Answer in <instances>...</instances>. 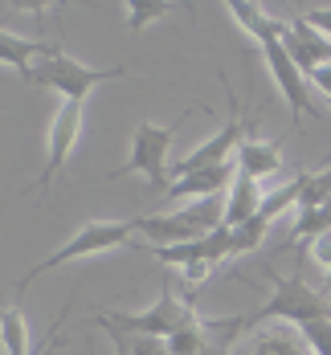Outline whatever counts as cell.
Returning <instances> with one entry per match:
<instances>
[{"label": "cell", "mask_w": 331, "mask_h": 355, "mask_svg": "<svg viewBox=\"0 0 331 355\" xmlns=\"http://www.w3.org/2000/svg\"><path fill=\"white\" fill-rule=\"evenodd\" d=\"M196 311H192V298L188 294H176V282L164 278L160 286V298L147 306V311H135V315H110V311H99V327H107L110 335H147V339H172L180 335L184 327H192Z\"/></svg>", "instance_id": "6da1fadb"}, {"label": "cell", "mask_w": 331, "mask_h": 355, "mask_svg": "<svg viewBox=\"0 0 331 355\" xmlns=\"http://www.w3.org/2000/svg\"><path fill=\"white\" fill-rule=\"evenodd\" d=\"M196 114V107H188L176 119V123H168V127H155V123H139L135 127V135H131V151H127V159L110 172V180H123V176H144L155 192H164L168 196V188H172V176H168V151H172V143L180 135V123H188Z\"/></svg>", "instance_id": "7a4b0ae2"}, {"label": "cell", "mask_w": 331, "mask_h": 355, "mask_svg": "<svg viewBox=\"0 0 331 355\" xmlns=\"http://www.w3.org/2000/svg\"><path fill=\"white\" fill-rule=\"evenodd\" d=\"M139 237H135V225L131 220H86L78 233H74L66 245L58 249V253H49L45 261H37L33 270L17 282V298L29 290V286L41 278V274H49V270H62L66 261H78V257H90V253H110V249H123V245H135Z\"/></svg>", "instance_id": "3957f363"}, {"label": "cell", "mask_w": 331, "mask_h": 355, "mask_svg": "<svg viewBox=\"0 0 331 355\" xmlns=\"http://www.w3.org/2000/svg\"><path fill=\"white\" fill-rule=\"evenodd\" d=\"M274 278V274H270ZM315 319H331V302L315 290V286L303 282V274L294 278H274V294L257 306L254 315H241L246 331H254L262 322H294V327H307Z\"/></svg>", "instance_id": "277c9868"}, {"label": "cell", "mask_w": 331, "mask_h": 355, "mask_svg": "<svg viewBox=\"0 0 331 355\" xmlns=\"http://www.w3.org/2000/svg\"><path fill=\"white\" fill-rule=\"evenodd\" d=\"M114 78H127V66H107V70H94V66H82L78 58H66V53H53L45 62H37L33 70L25 73L29 86H45V90H58L62 103H86V94L103 82H114Z\"/></svg>", "instance_id": "5b68a950"}, {"label": "cell", "mask_w": 331, "mask_h": 355, "mask_svg": "<svg viewBox=\"0 0 331 355\" xmlns=\"http://www.w3.org/2000/svg\"><path fill=\"white\" fill-rule=\"evenodd\" d=\"M221 86L229 90V114L221 123L217 135H209L205 143H196L188 155L172 159L168 164V176L180 180V176H192V172H205V168H217V164H237V147H241V131L250 123H241V103H237V90L229 86V78L221 73Z\"/></svg>", "instance_id": "8992f818"}, {"label": "cell", "mask_w": 331, "mask_h": 355, "mask_svg": "<svg viewBox=\"0 0 331 355\" xmlns=\"http://www.w3.org/2000/svg\"><path fill=\"white\" fill-rule=\"evenodd\" d=\"M78 135H82V103H62L58 114H53V127H49V159H45V172L25 192H45L49 188V180L70 164L74 147H78Z\"/></svg>", "instance_id": "52a82bcc"}, {"label": "cell", "mask_w": 331, "mask_h": 355, "mask_svg": "<svg viewBox=\"0 0 331 355\" xmlns=\"http://www.w3.org/2000/svg\"><path fill=\"white\" fill-rule=\"evenodd\" d=\"M262 58H266V66L274 73V86L282 90V98H287V107H291V123L298 127L303 114H315V110H311V98H307V73L294 66V58L282 49L278 37L262 41Z\"/></svg>", "instance_id": "ba28073f"}, {"label": "cell", "mask_w": 331, "mask_h": 355, "mask_svg": "<svg viewBox=\"0 0 331 355\" xmlns=\"http://www.w3.org/2000/svg\"><path fill=\"white\" fill-rule=\"evenodd\" d=\"M278 41H282V49L294 58V66L303 73H315V70H323V66H331V37H323L315 25H307L303 17L298 21H282Z\"/></svg>", "instance_id": "9c48e42d"}, {"label": "cell", "mask_w": 331, "mask_h": 355, "mask_svg": "<svg viewBox=\"0 0 331 355\" xmlns=\"http://www.w3.org/2000/svg\"><path fill=\"white\" fill-rule=\"evenodd\" d=\"M147 253H155V261L160 266H192V261H225V257H233V229H213L209 237H201V241H188V245H160V249H147Z\"/></svg>", "instance_id": "30bf717a"}, {"label": "cell", "mask_w": 331, "mask_h": 355, "mask_svg": "<svg viewBox=\"0 0 331 355\" xmlns=\"http://www.w3.org/2000/svg\"><path fill=\"white\" fill-rule=\"evenodd\" d=\"M237 180V164H217V168H205V172H192V176L172 180L168 188V205H180V200H209V196H225Z\"/></svg>", "instance_id": "8fae6325"}, {"label": "cell", "mask_w": 331, "mask_h": 355, "mask_svg": "<svg viewBox=\"0 0 331 355\" xmlns=\"http://www.w3.org/2000/svg\"><path fill=\"white\" fill-rule=\"evenodd\" d=\"M250 355H315L303 327L294 322H262L250 335Z\"/></svg>", "instance_id": "7c38bea8"}, {"label": "cell", "mask_w": 331, "mask_h": 355, "mask_svg": "<svg viewBox=\"0 0 331 355\" xmlns=\"http://www.w3.org/2000/svg\"><path fill=\"white\" fill-rule=\"evenodd\" d=\"M53 53H62V45H53V41H37V37H21V33H8V29H0V66H12V70L25 73L33 70L37 62H45V58H53Z\"/></svg>", "instance_id": "4fadbf2b"}, {"label": "cell", "mask_w": 331, "mask_h": 355, "mask_svg": "<svg viewBox=\"0 0 331 355\" xmlns=\"http://www.w3.org/2000/svg\"><path fill=\"white\" fill-rule=\"evenodd\" d=\"M282 143L274 139V143H266V139H257L254 131L241 139V147H237V172L241 176H250V180H262L266 176H278V168H282Z\"/></svg>", "instance_id": "5bb4252c"}, {"label": "cell", "mask_w": 331, "mask_h": 355, "mask_svg": "<svg viewBox=\"0 0 331 355\" xmlns=\"http://www.w3.org/2000/svg\"><path fill=\"white\" fill-rule=\"evenodd\" d=\"M262 196H266V188L257 184V180L241 176L233 180V188L225 192V229H241V225H250L262 209Z\"/></svg>", "instance_id": "9a60e30c"}, {"label": "cell", "mask_w": 331, "mask_h": 355, "mask_svg": "<svg viewBox=\"0 0 331 355\" xmlns=\"http://www.w3.org/2000/svg\"><path fill=\"white\" fill-rule=\"evenodd\" d=\"M229 8V17L246 29V33L254 37L257 45L262 41H270V37L282 33V21H274V17H266V8L262 4H250V0H233V4H225Z\"/></svg>", "instance_id": "2e32d148"}, {"label": "cell", "mask_w": 331, "mask_h": 355, "mask_svg": "<svg viewBox=\"0 0 331 355\" xmlns=\"http://www.w3.org/2000/svg\"><path fill=\"white\" fill-rule=\"evenodd\" d=\"M331 200V164L319 172H298V216L315 213Z\"/></svg>", "instance_id": "e0dca14e"}, {"label": "cell", "mask_w": 331, "mask_h": 355, "mask_svg": "<svg viewBox=\"0 0 331 355\" xmlns=\"http://www.w3.org/2000/svg\"><path fill=\"white\" fill-rule=\"evenodd\" d=\"M0 343L8 355H29L33 343H29V327H25V315H21V302L4 306L0 311Z\"/></svg>", "instance_id": "ac0fdd59"}, {"label": "cell", "mask_w": 331, "mask_h": 355, "mask_svg": "<svg viewBox=\"0 0 331 355\" xmlns=\"http://www.w3.org/2000/svg\"><path fill=\"white\" fill-rule=\"evenodd\" d=\"M287 209H298V176H294L291 184H282V188H274V192H266V196H262V209H257V216L270 225V220H278Z\"/></svg>", "instance_id": "d6986e66"}, {"label": "cell", "mask_w": 331, "mask_h": 355, "mask_svg": "<svg viewBox=\"0 0 331 355\" xmlns=\"http://www.w3.org/2000/svg\"><path fill=\"white\" fill-rule=\"evenodd\" d=\"M323 233H331V200L323 205V209H315V213H303L298 220H294L291 245H298V241H315V237H323Z\"/></svg>", "instance_id": "ffe728a7"}, {"label": "cell", "mask_w": 331, "mask_h": 355, "mask_svg": "<svg viewBox=\"0 0 331 355\" xmlns=\"http://www.w3.org/2000/svg\"><path fill=\"white\" fill-rule=\"evenodd\" d=\"M123 8H127V29H131V33H139L147 21L172 12V4H164V0H127Z\"/></svg>", "instance_id": "44dd1931"}, {"label": "cell", "mask_w": 331, "mask_h": 355, "mask_svg": "<svg viewBox=\"0 0 331 355\" xmlns=\"http://www.w3.org/2000/svg\"><path fill=\"white\" fill-rule=\"evenodd\" d=\"M266 229H270V225H266L262 216H254V220L241 225V229H233V253H254V249L266 241Z\"/></svg>", "instance_id": "7402d4cb"}, {"label": "cell", "mask_w": 331, "mask_h": 355, "mask_svg": "<svg viewBox=\"0 0 331 355\" xmlns=\"http://www.w3.org/2000/svg\"><path fill=\"white\" fill-rule=\"evenodd\" d=\"M303 335H307V343H311V352L315 355H331V319H315L303 327Z\"/></svg>", "instance_id": "603a6c76"}, {"label": "cell", "mask_w": 331, "mask_h": 355, "mask_svg": "<svg viewBox=\"0 0 331 355\" xmlns=\"http://www.w3.org/2000/svg\"><path fill=\"white\" fill-rule=\"evenodd\" d=\"M127 355H172L168 352V339H147V335H135L131 343H123Z\"/></svg>", "instance_id": "cb8c5ba5"}, {"label": "cell", "mask_w": 331, "mask_h": 355, "mask_svg": "<svg viewBox=\"0 0 331 355\" xmlns=\"http://www.w3.org/2000/svg\"><path fill=\"white\" fill-rule=\"evenodd\" d=\"M303 21H307V25H315L323 37H331V4H315V8H307V12H303Z\"/></svg>", "instance_id": "d4e9b609"}, {"label": "cell", "mask_w": 331, "mask_h": 355, "mask_svg": "<svg viewBox=\"0 0 331 355\" xmlns=\"http://www.w3.org/2000/svg\"><path fill=\"white\" fill-rule=\"evenodd\" d=\"M62 319H66V311H62ZM62 319H53V327H49V335H45V339H41V343H37V347H33L29 355H49L53 347H58V331H62Z\"/></svg>", "instance_id": "484cf974"}]
</instances>
